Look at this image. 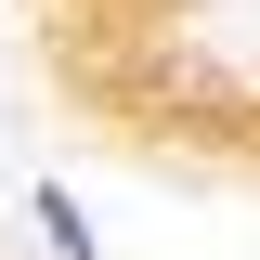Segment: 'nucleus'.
<instances>
[{
    "label": "nucleus",
    "instance_id": "obj_1",
    "mask_svg": "<svg viewBox=\"0 0 260 260\" xmlns=\"http://www.w3.org/2000/svg\"><path fill=\"white\" fill-rule=\"evenodd\" d=\"M39 234H52L65 260H91V221H78V195H52V182H39Z\"/></svg>",
    "mask_w": 260,
    "mask_h": 260
}]
</instances>
